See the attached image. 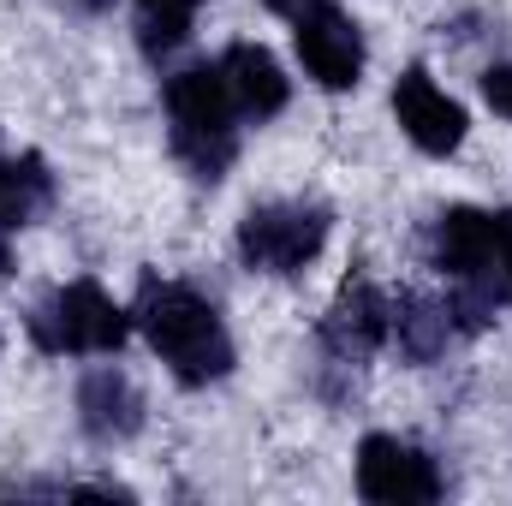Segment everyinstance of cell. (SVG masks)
<instances>
[{"mask_svg":"<svg viewBox=\"0 0 512 506\" xmlns=\"http://www.w3.org/2000/svg\"><path fill=\"white\" fill-rule=\"evenodd\" d=\"M328 245V209L316 203H262L239 221V256L262 274H298Z\"/></svg>","mask_w":512,"mask_h":506,"instance_id":"4","label":"cell"},{"mask_svg":"<svg viewBox=\"0 0 512 506\" xmlns=\"http://www.w3.org/2000/svg\"><path fill=\"white\" fill-rule=\"evenodd\" d=\"M30 334L42 352H120L126 340V310L96 286V280H72L60 292H48L30 316Z\"/></svg>","mask_w":512,"mask_h":506,"instance_id":"3","label":"cell"},{"mask_svg":"<svg viewBox=\"0 0 512 506\" xmlns=\"http://www.w3.org/2000/svg\"><path fill=\"white\" fill-rule=\"evenodd\" d=\"M48 203H54V173H48V161H42V155L0 161V233L30 227Z\"/></svg>","mask_w":512,"mask_h":506,"instance_id":"12","label":"cell"},{"mask_svg":"<svg viewBox=\"0 0 512 506\" xmlns=\"http://www.w3.org/2000/svg\"><path fill=\"white\" fill-rule=\"evenodd\" d=\"M495 274H501V286H507V298H512V209L495 215Z\"/></svg>","mask_w":512,"mask_h":506,"instance_id":"16","label":"cell"},{"mask_svg":"<svg viewBox=\"0 0 512 506\" xmlns=\"http://www.w3.org/2000/svg\"><path fill=\"white\" fill-rule=\"evenodd\" d=\"M435 262L459 286H489L495 280V215H483V209H447L435 221Z\"/></svg>","mask_w":512,"mask_h":506,"instance_id":"9","label":"cell"},{"mask_svg":"<svg viewBox=\"0 0 512 506\" xmlns=\"http://www.w3.org/2000/svg\"><path fill=\"white\" fill-rule=\"evenodd\" d=\"M393 328L405 334L411 358H429V352H435V340L447 334V316H441L435 304H423V298H399V304H393Z\"/></svg>","mask_w":512,"mask_h":506,"instance_id":"14","label":"cell"},{"mask_svg":"<svg viewBox=\"0 0 512 506\" xmlns=\"http://www.w3.org/2000/svg\"><path fill=\"white\" fill-rule=\"evenodd\" d=\"M358 495L382 506H417L441 495V471L423 447L399 441V435H364L358 447Z\"/></svg>","mask_w":512,"mask_h":506,"instance_id":"5","label":"cell"},{"mask_svg":"<svg viewBox=\"0 0 512 506\" xmlns=\"http://www.w3.org/2000/svg\"><path fill=\"white\" fill-rule=\"evenodd\" d=\"M298 60L322 90H352L364 72V36L334 0H310L298 12Z\"/></svg>","mask_w":512,"mask_h":506,"instance_id":"6","label":"cell"},{"mask_svg":"<svg viewBox=\"0 0 512 506\" xmlns=\"http://www.w3.org/2000/svg\"><path fill=\"white\" fill-rule=\"evenodd\" d=\"M203 0H137V30H143V48L149 54H167L191 36V18H197Z\"/></svg>","mask_w":512,"mask_h":506,"instance_id":"13","label":"cell"},{"mask_svg":"<svg viewBox=\"0 0 512 506\" xmlns=\"http://www.w3.org/2000/svg\"><path fill=\"white\" fill-rule=\"evenodd\" d=\"M387 328H393V304L370 280H346L340 298H334V310H328V322H322V340H328V352L340 364H364L387 340Z\"/></svg>","mask_w":512,"mask_h":506,"instance_id":"8","label":"cell"},{"mask_svg":"<svg viewBox=\"0 0 512 506\" xmlns=\"http://www.w3.org/2000/svg\"><path fill=\"white\" fill-rule=\"evenodd\" d=\"M131 316H137L143 340L155 346V358L185 381V387H209V381H221L233 370L227 322H221V310L203 292H191L179 280H143Z\"/></svg>","mask_w":512,"mask_h":506,"instance_id":"1","label":"cell"},{"mask_svg":"<svg viewBox=\"0 0 512 506\" xmlns=\"http://www.w3.org/2000/svg\"><path fill=\"white\" fill-rule=\"evenodd\" d=\"M262 6H268V12H280V18H298L310 0H262Z\"/></svg>","mask_w":512,"mask_h":506,"instance_id":"17","label":"cell"},{"mask_svg":"<svg viewBox=\"0 0 512 506\" xmlns=\"http://www.w3.org/2000/svg\"><path fill=\"white\" fill-rule=\"evenodd\" d=\"M221 78H227V96H233V108L245 120H274L286 108V96H292L280 60L268 48H256V42H233L221 54Z\"/></svg>","mask_w":512,"mask_h":506,"instance_id":"10","label":"cell"},{"mask_svg":"<svg viewBox=\"0 0 512 506\" xmlns=\"http://www.w3.org/2000/svg\"><path fill=\"white\" fill-rule=\"evenodd\" d=\"M78 417H84V429L96 441H126V435H137V423H143V393L120 370H96V376H84V387H78Z\"/></svg>","mask_w":512,"mask_h":506,"instance_id":"11","label":"cell"},{"mask_svg":"<svg viewBox=\"0 0 512 506\" xmlns=\"http://www.w3.org/2000/svg\"><path fill=\"white\" fill-rule=\"evenodd\" d=\"M483 96H489L495 114L512 120V66H489V72H483Z\"/></svg>","mask_w":512,"mask_h":506,"instance_id":"15","label":"cell"},{"mask_svg":"<svg viewBox=\"0 0 512 506\" xmlns=\"http://www.w3.org/2000/svg\"><path fill=\"white\" fill-rule=\"evenodd\" d=\"M72 6H84V12H102V6H114V0H72Z\"/></svg>","mask_w":512,"mask_h":506,"instance_id":"18","label":"cell"},{"mask_svg":"<svg viewBox=\"0 0 512 506\" xmlns=\"http://www.w3.org/2000/svg\"><path fill=\"white\" fill-rule=\"evenodd\" d=\"M167 120H173V149L197 179H221L233 149H239V108L227 96L221 66H185L167 78Z\"/></svg>","mask_w":512,"mask_h":506,"instance_id":"2","label":"cell"},{"mask_svg":"<svg viewBox=\"0 0 512 506\" xmlns=\"http://www.w3.org/2000/svg\"><path fill=\"white\" fill-rule=\"evenodd\" d=\"M393 114H399L405 137H411L423 155H453V149L465 143V108H459L447 90H435L429 72H405V78L393 84Z\"/></svg>","mask_w":512,"mask_h":506,"instance_id":"7","label":"cell"}]
</instances>
